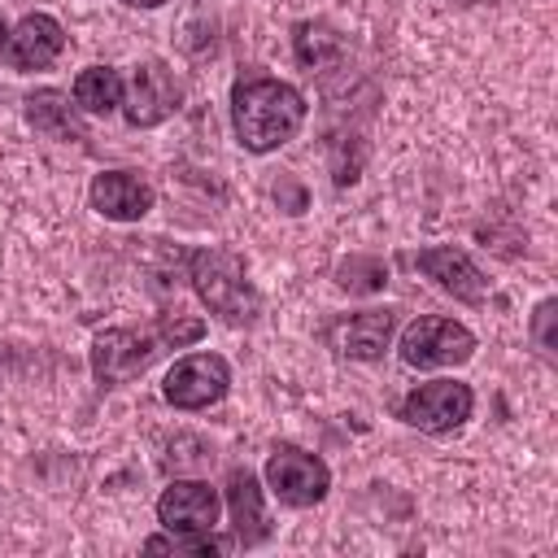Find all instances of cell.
I'll use <instances>...</instances> for the list:
<instances>
[{
	"mask_svg": "<svg viewBox=\"0 0 558 558\" xmlns=\"http://www.w3.org/2000/svg\"><path fill=\"white\" fill-rule=\"evenodd\" d=\"M231 126L240 148L248 153H275L305 126V96L270 74L235 78L231 87Z\"/></svg>",
	"mask_w": 558,
	"mask_h": 558,
	"instance_id": "1",
	"label": "cell"
},
{
	"mask_svg": "<svg viewBox=\"0 0 558 558\" xmlns=\"http://www.w3.org/2000/svg\"><path fill=\"white\" fill-rule=\"evenodd\" d=\"M201 336H205V318H187V314H166V318H157L148 327H109V331H96V340H92V375L105 388L126 384L140 371H148L166 349L196 344Z\"/></svg>",
	"mask_w": 558,
	"mask_h": 558,
	"instance_id": "2",
	"label": "cell"
},
{
	"mask_svg": "<svg viewBox=\"0 0 558 558\" xmlns=\"http://www.w3.org/2000/svg\"><path fill=\"white\" fill-rule=\"evenodd\" d=\"M187 279L196 288V296L231 327L253 323L262 314V296L253 292V283L244 279V266L235 253L227 248H192L187 253Z\"/></svg>",
	"mask_w": 558,
	"mask_h": 558,
	"instance_id": "3",
	"label": "cell"
},
{
	"mask_svg": "<svg viewBox=\"0 0 558 558\" xmlns=\"http://www.w3.org/2000/svg\"><path fill=\"white\" fill-rule=\"evenodd\" d=\"M475 353V336L445 318V314H423L401 331V362L418 371H440V366H462Z\"/></svg>",
	"mask_w": 558,
	"mask_h": 558,
	"instance_id": "4",
	"label": "cell"
},
{
	"mask_svg": "<svg viewBox=\"0 0 558 558\" xmlns=\"http://www.w3.org/2000/svg\"><path fill=\"white\" fill-rule=\"evenodd\" d=\"M471 410H475V392L466 384H458V379H427V384H418V388H410L401 397L397 414L410 427L427 432V436H445V432L462 427L471 418Z\"/></svg>",
	"mask_w": 558,
	"mask_h": 558,
	"instance_id": "5",
	"label": "cell"
},
{
	"mask_svg": "<svg viewBox=\"0 0 558 558\" xmlns=\"http://www.w3.org/2000/svg\"><path fill=\"white\" fill-rule=\"evenodd\" d=\"M266 488L283 501V506H318L331 488V471L318 453H305L296 445H275L266 458Z\"/></svg>",
	"mask_w": 558,
	"mask_h": 558,
	"instance_id": "6",
	"label": "cell"
},
{
	"mask_svg": "<svg viewBox=\"0 0 558 558\" xmlns=\"http://www.w3.org/2000/svg\"><path fill=\"white\" fill-rule=\"evenodd\" d=\"M231 388V366L227 357L218 353H187L179 357L166 379H161V397L174 405V410H205V405H218Z\"/></svg>",
	"mask_w": 558,
	"mask_h": 558,
	"instance_id": "7",
	"label": "cell"
},
{
	"mask_svg": "<svg viewBox=\"0 0 558 558\" xmlns=\"http://www.w3.org/2000/svg\"><path fill=\"white\" fill-rule=\"evenodd\" d=\"M179 100H183V87H179L174 70L166 61H144V65H135V74L126 83L122 113L131 126L148 131V126H161L166 118H174Z\"/></svg>",
	"mask_w": 558,
	"mask_h": 558,
	"instance_id": "8",
	"label": "cell"
},
{
	"mask_svg": "<svg viewBox=\"0 0 558 558\" xmlns=\"http://www.w3.org/2000/svg\"><path fill=\"white\" fill-rule=\"evenodd\" d=\"M218 493L205 480H174L161 488L157 497V519L166 532H183V536H205L218 523Z\"/></svg>",
	"mask_w": 558,
	"mask_h": 558,
	"instance_id": "9",
	"label": "cell"
},
{
	"mask_svg": "<svg viewBox=\"0 0 558 558\" xmlns=\"http://www.w3.org/2000/svg\"><path fill=\"white\" fill-rule=\"evenodd\" d=\"M61 52H65V31L52 13H26L0 44V57L22 74L26 70H48Z\"/></svg>",
	"mask_w": 558,
	"mask_h": 558,
	"instance_id": "10",
	"label": "cell"
},
{
	"mask_svg": "<svg viewBox=\"0 0 558 558\" xmlns=\"http://www.w3.org/2000/svg\"><path fill=\"white\" fill-rule=\"evenodd\" d=\"M87 196H92V209L109 222H140L157 201L153 183L135 170H100L92 179Z\"/></svg>",
	"mask_w": 558,
	"mask_h": 558,
	"instance_id": "11",
	"label": "cell"
},
{
	"mask_svg": "<svg viewBox=\"0 0 558 558\" xmlns=\"http://www.w3.org/2000/svg\"><path fill=\"white\" fill-rule=\"evenodd\" d=\"M414 266H418L427 279H436V288H440V292H449L453 301L480 305V301L488 296V279L480 275V266H475L462 248H453V244L423 248V253L414 257Z\"/></svg>",
	"mask_w": 558,
	"mask_h": 558,
	"instance_id": "12",
	"label": "cell"
},
{
	"mask_svg": "<svg viewBox=\"0 0 558 558\" xmlns=\"http://www.w3.org/2000/svg\"><path fill=\"white\" fill-rule=\"evenodd\" d=\"M392 331H397V310L379 305V310H362V314L340 318L331 327V344L353 362H375L392 344Z\"/></svg>",
	"mask_w": 558,
	"mask_h": 558,
	"instance_id": "13",
	"label": "cell"
},
{
	"mask_svg": "<svg viewBox=\"0 0 558 558\" xmlns=\"http://www.w3.org/2000/svg\"><path fill=\"white\" fill-rule=\"evenodd\" d=\"M227 510H231V527H235V545L253 549L270 536V523H266V506H262V484L248 466H235L227 475Z\"/></svg>",
	"mask_w": 558,
	"mask_h": 558,
	"instance_id": "14",
	"label": "cell"
},
{
	"mask_svg": "<svg viewBox=\"0 0 558 558\" xmlns=\"http://www.w3.org/2000/svg\"><path fill=\"white\" fill-rule=\"evenodd\" d=\"M26 122L48 135V140H87V122L78 118V105H70L65 92L57 87H44V92H31L26 96Z\"/></svg>",
	"mask_w": 558,
	"mask_h": 558,
	"instance_id": "15",
	"label": "cell"
},
{
	"mask_svg": "<svg viewBox=\"0 0 558 558\" xmlns=\"http://www.w3.org/2000/svg\"><path fill=\"white\" fill-rule=\"evenodd\" d=\"M126 96V83L113 65H87L78 78H74V105L87 109V113H113Z\"/></svg>",
	"mask_w": 558,
	"mask_h": 558,
	"instance_id": "16",
	"label": "cell"
},
{
	"mask_svg": "<svg viewBox=\"0 0 558 558\" xmlns=\"http://www.w3.org/2000/svg\"><path fill=\"white\" fill-rule=\"evenodd\" d=\"M292 52H296V61L305 70H318V65H327V61L340 57V35L327 22H301L292 31Z\"/></svg>",
	"mask_w": 558,
	"mask_h": 558,
	"instance_id": "17",
	"label": "cell"
},
{
	"mask_svg": "<svg viewBox=\"0 0 558 558\" xmlns=\"http://www.w3.org/2000/svg\"><path fill=\"white\" fill-rule=\"evenodd\" d=\"M336 283L349 292V296H371L388 283V266L371 253H349L340 266H336Z\"/></svg>",
	"mask_w": 558,
	"mask_h": 558,
	"instance_id": "18",
	"label": "cell"
},
{
	"mask_svg": "<svg viewBox=\"0 0 558 558\" xmlns=\"http://www.w3.org/2000/svg\"><path fill=\"white\" fill-rule=\"evenodd\" d=\"M148 554H227L231 541L205 532V536H183V532H170V536H148L144 541Z\"/></svg>",
	"mask_w": 558,
	"mask_h": 558,
	"instance_id": "19",
	"label": "cell"
},
{
	"mask_svg": "<svg viewBox=\"0 0 558 558\" xmlns=\"http://www.w3.org/2000/svg\"><path fill=\"white\" fill-rule=\"evenodd\" d=\"M554 323H558V301L549 296V301H541L536 314H532V340H536V349H541L545 357H554V349H558V331H554Z\"/></svg>",
	"mask_w": 558,
	"mask_h": 558,
	"instance_id": "20",
	"label": "cell"
},
{
	"mask_svg": "<svg viewBox=\"0 0 558 558\" xmlns=\"http://www.w3.org/2000/svg\"><path fill=\"white\" fill-rule=\"evenodd\" d=\"M275 201H288V205H283L288 214H301V209H305V192H301L296 183H279V187H275Z\"/></svg>",
	"mask_w": 558,
	"mask_h": 558,
	"instance_id": "21",
	"label": "cell"
},
{
	"mask_svg": "<svg viewBox=\"0 0 558 558\" xmlns=\"http://www.w3.org/2000/svg\"><path fill=\"white\" fill-rule=\"evenodd\" d=\"M126 4H131V9H161L166 0H126Z\"/></svg>",
	"mask_w": 558,
	"mask_h": 558,
	"instance_id": "22",
	"label": "cell"
},
{
	"mask_svg": "<svg viewBox=\"0 0 558 558\" xmlns=\"http://www.w3.org/2000/svg\"><path fill=\"white\" fill-rule=\"evenodd\" d=\"M4 35H9V31H4V17H0V44H4Z\"/></svg>",
	"mask_w": 558,
	"mask_h": 558,
	"instance_id": "23",
	"label": "cell"
},
{
	"mask_svg": "<svg viewBox=\"0 0 558 558\" xmlns=\"http://www.w3.org/2000/svg\"><path fill=\"white\" fill-rule=\"evenodd\" d=\"M466 4H471V0H466Z\"/></svg>",
	"mask_w": 558,
	"mask_h": 558,
	"instance_id": "24",
	"label": "cell"
}]
</instances>
